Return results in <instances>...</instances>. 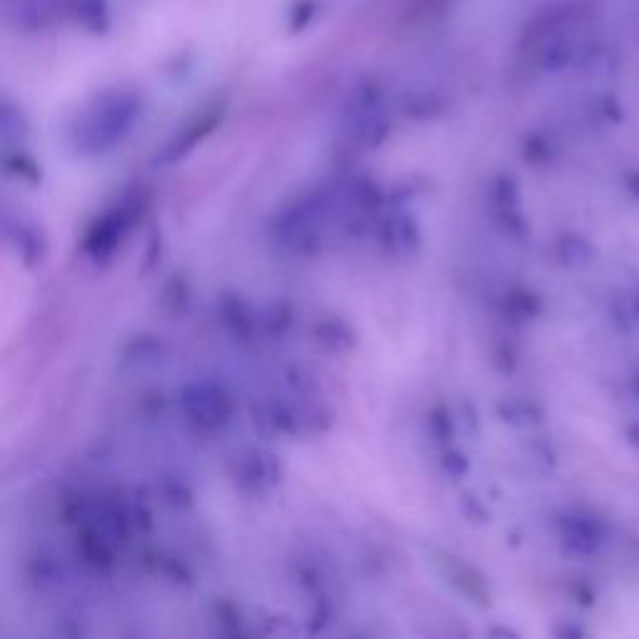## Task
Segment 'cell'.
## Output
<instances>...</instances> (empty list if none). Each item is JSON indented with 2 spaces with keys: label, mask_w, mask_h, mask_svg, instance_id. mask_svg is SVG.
Returning <instances> with one entry per match:
<instances>
[{
  "label": "cell",
  "mask_w": 639,
  "mask_h": 639,
  "mask_svg": "<svg viewBox=\"0 0 639 639\" xmlns=\"http://www.w3.org/2000/svg\"><path fill=\"white\" fill-rule=\"evenodd\" d=\"M145 100L138 88L110 85L98 90L75 115L70 143L83 158H103L125 143L143 118Z\"/></svg>",
  "instance_id": "1"
},
{
  "label": "cell",
  "mask_w": 639,
  "mask_h": 639,
  "mask_svg": "<svg viewBox=\"0 0 639 639\" xmlns=\"http://www.w3.org/2000/svg\"><path fill=\"white\" fill-rule=\"evenodd\" d=\"M0 20L23 33L83 28L100 33L110 25L108 0H0Z\"/></svg>",
  "instance_id": "2"
},
{
  "label": "cell",
  "mask_w": 639,
  "mask_h": 639,
  "mask_svg": "<svg viewBox=\"0 0 639 639\" xmlns=\"http://www.w3.org/2000/svg\"><path fill=\"white\" fill-rule=\"evenodd\" d=\"M28 130L25 115L15 105L0 100V135H23Z\"/></svg>",
  "instance_id": "3"
}]
</instances>
